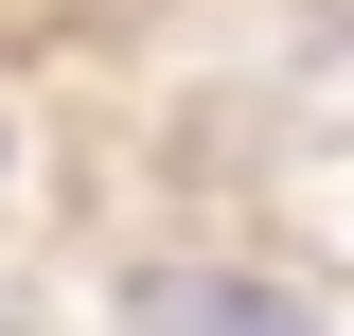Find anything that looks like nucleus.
Returning <instances> with one entry per match:
<instances>
[{
  "mask_svg": "<svg viewBox=\"0 0 354 336\" xmlns=\"http://www.w3.org/2000/svg\"><path fill=\"white\" fill-rule=\"evenodd\" d=\"M160 336H319V319H283V301H195V283H177Z\"/></svg>",
  "mask_w": 354,
  "mask_h": 336,
  "instance_id": "1",
  "label": "nucleus"
}]
</instances>
